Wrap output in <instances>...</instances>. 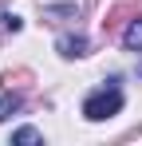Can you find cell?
Returning a JSON list of instances; mask_svg holds the SVG:
<instances>
[{
  "label": "cell",
  "instance_id": "cell-7",
  "mask_svg": "<svg viewBox=\"0 0 142 146\" xmlns=\"http://www.w3.org/2000/svg\"><path fill=\"white\" fill-rule=\"evenodd\" d=\"M16 107H20V99L12 95V91H8V95H0V122L8 119V115H12V111H16Z\"/></svg>",
  "mask_w": 142,
  "mask_h": 146
},
{
  "label": "cell",
  "instance_id": "cell-6",
  "mask_svg": "<svg viewBox=\"0 0 142 146\" xmlns=\"http://www.w3.org/2000/svg\"><path fill=\"white\" fill-rule=\"evenodd\" d=\"M4 83H8V91H12V87H20V83H32V71H4Z\"/></svg>",
  "mask_w": 142,
  "mask_h": 146
},
{
  "label": "cell",
  "instance_id": "cell-3",
  "mask_svg": "<svg viewBox=\"0 0 142 146\" xmlns=\"http://www.w3.org/2000/svg\"><path fill=\"white\" fill-rule=\"evenodd\" d=\"M130 16H138V8H134V4H118L115 12H107V20H103V28H107V32H115V28H122L126 20H130Z\"/></svg>",
  "mask_w": 142,
  "mask_h": 146
},
{
  "label": "cell",
  "instance_id": "cell-4",
  "mask_svg": "<svg viewBox=\"0 0 142 146\" xmlns=\"http://www.w3.org/2000/svg\"><path fill=\"white\" fill-rule=\"evenodd\" d=\"M122 44H126V51H142V16H134V20L126 24V32H122Z\"/></svg>",
  "mask_w": 142,
  "mask_h": 146
},
{
  "label": "cell",
  "instance_id": "cell-5",
  "mask_svg": "<svg viewBox=\"0 0 142 146\" xmlns=\"http://www.w3.org/2000/svg\"><path fill=\"white\" fill-rule=\"evenodd\" d=\"M12 142H16V146H28V142H40V130H32V126H20V130L12 134Z\"/></svg>",
  "mask_w": 142,
  "mask_h": 146
},
{
  "label": "cell",
  "instance_id": "cell-8",
  "mask_svg": "<svg viewBox=\"0 0 142 146\" xmlns=\"http://www.w3.org/2000/svg\"><path fill=\"white\" fill-rule=\"evenodd\" d=\"M20 28H24L20 16H0V32H20Z\"/></svg>",
  "mask_w": 142,
  "mask_h": 146
},
{
  "label": "cell",
  "instance_id": "cell-1",
  "mask_svg": "<svg viewBox=\"0 0 142 146\" xmlns=\"http://www.w3.org/2000/svg\"><path fill=\"white\" fill-rule=\"evenodd\" d=\"M118 111H122V91H118L115 83L103 87V91H95V95H87V103H83V115L91 122H103V119H111V115H118Z\"/></svg>",
  "mask_w": 142,
  "mask_h": 146
},
{
  "label": "cell",
  "instance_id": "cell-2",
  "mask_svg": "<svg viewBox=\"0 0 142 146\" xmlns=\"http://www.w3.org/2000/svg\"><path fill=\"white\" fill-rule=\"evenodd\" d=\"M55 48L63 59H79V55H87V36H63Z\"/></svg>",
  "mask_w": 142,
  "mask_h": 146
}]
</instances>
